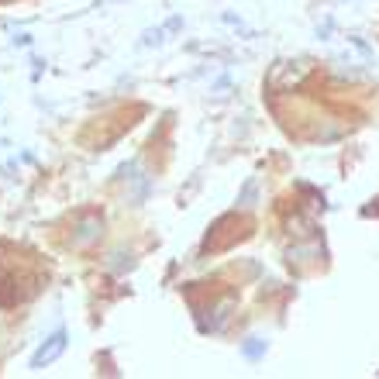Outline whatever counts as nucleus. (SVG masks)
Wrapping results in <instances>:
<instances>
[{
  "mask_svg": "<svg viewBox=\"0 0 379 379\" xmlns=\"http://www.w3.org/2000/svg\"><path fill=\"white\" fill-rule=\"evenodd\" d=\"M62 349H66V334H62V331H55L52 338H49V345H42V349L35 352V358H31V369H42V366L55 362V358L62 355Z\"/></svg>",
  "mask_w": 379,
  "mask_h": 379,
  "instance_id": "obj_1",
  "label": "nucleus"
},
{
  "mask_svg": "<svg viewBox=\"0 0 379 379\" xmlns=\"http://www.w3.org/2000/svg\"><path fill=\"white\" fill-rule=\"evenodd\" d=\"M245 355H248V358H259V355H262V342H259V338H248V345H245Z\"/></svg>",
  "mask_w": 379,
  "mask_h": 379,
  "instance_id": "obj_2",
  "label": "nucleus"
}]
</instances>
